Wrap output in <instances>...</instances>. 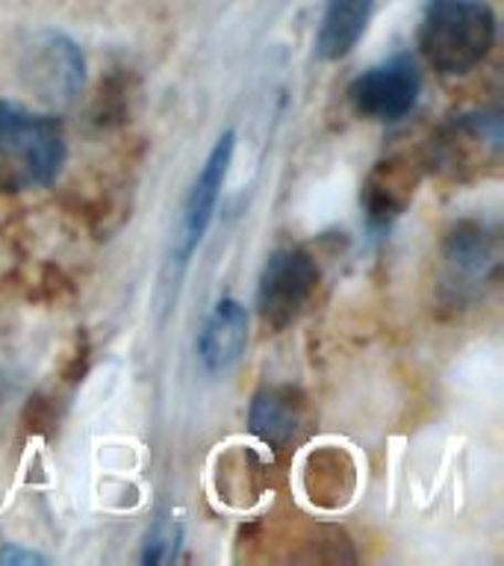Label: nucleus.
I'll return each instance as SVG.
<instances>
[{
  "label": "nucleus",
  "mask_w": 504,
  "mask_h": 566,
  "mask_svg": "<svg viewBox=\"0 0 504 566\" xmlns=\"http://www.w3.org/2000/svg\"><path fill=\"white\" fill-rule=\"evenodd\" d=\"M493 44L495 12L486 0H433L419 27V51L445 77L477 69Z\"/></svg>",
  "instance_id": "f03ea898"
},
{
  "label": "nucleus",
  "mask_w": 504,
  "mask_h": 566,
  "mask_svg": "<svg viewBox=\"0 0 504 566\" xmlns=\"http://www.w3.org/2000/svg\"><path fill=\"white\" fill-rule=\"evenodd\" d=\"M371 18V0H327L322 27L316 35V51L322 60H343L366 33Z\"/></svg>",
  "instance_id": "1a4fd4ad"
},
{
  "label": "nucleus",
  "mask_w": 504,
  "mask_h": 566,
  "mask_svg": "<svg viewBox=\"0 0 504 566\" xmlns=\"http://www.w3.org/2000/svg\"><path fill=\"white\" fill-rule=\"evenodd\" d=\"M248 343V313L237 298H221L207 316L198 336V357L203 369L219 375L228 371L245 352Z\"/></svg>",
  "instance_id": "0eeeda50"
},
{
  "label": "nucleus",
  "mask_w": 504,
  "mask_h": 566,
  "mask_svg": "<svg viewBox=\"0 0 504 566\" xmlns=\"http://www.w3.org/2000/svg\"><path fill=\"white\" fill-rule=\"evenodd\" d=\"M419 71L410 56H392L375 69L363 71L348 86V104L369 122H398L419 101Z\"/></svg>",
  "instance_id": "20e7f679"
},
{
  "label": "nucleus",
  "mask_w": 504,
  "mask_h": 566,
  "mask_svg": "<svg viewBox=\"0 0 504 566\" xmlns=\"http://www.w3.org/2000/svg\"><path fill=\"white\" fill-rule=\"evenodd\" d=\"M449 260L460 272L484 277L495 265V239L481 224L463 221L449 237Z\"/></svg>",
  "instance_id": "9b49d317"
},
{
  "label": "nucleus",
  "mask_w": 504,
  "mask_h": 566,
  "mask_svg": "<svg viewBox=\"0 0 504 566\" xmlns=\"http://www.w3.org/2000/svg\"><path fill=\"white\" fill-rule=\"evenodd\" d=\"M318 265L301 248H281L269 256L260 290H256V310L263 325L272 331L290 327L307 310L309 298L316 295Z\"/></svg>",
  "instance_id": "7ed1b4c3"
},
{
  "label": "nucleus",
  "mask_w": 504,
  "mask_h": 566,
  "mask_svg": "<svg viewBox=\"0 0 504 566\" xmlns=\"http://www.w3.org/2000/svg\"><path fill=\"white\" fill-rule=\"evenodd\" d=\"M65 163V133L53 115L0 101V192L51 186Z\"/></svg>",
  "instance_id": "f257e3e1"
},
{
  "label": "nucleus",
  "mask_w": 504,
  "mask_h": 566,
  "mask_svg": "<svg viewBox=\"0 0 504 566\" xmlns=\"http://www.w3.org/2000/svg\"><path fill=\"white\" fill-rule=\"evenodd\" d=\"M416 177L401 163H378L366 186H363V207L371 224L387 228L389 221L398 219L407 201L413 198Z\"/></svg>",
  "instance_id": "9d476101"
},
{
  "label": "nucleus",
  "mask_w": 504,
  "mask_h": 566,
  "mask_svg": "<svg viewBox=\"0 0 504 566\" xmlns=\"http://www.w3.org/2000/svg\"><path fill=\"white\" fill-rule=\"evenodd\" d=\"M233 148H237V133L228 130L224 136H219L216 148L210 150V157L203 163L201 175L195 177L192 189L186 195L183 216H180V228H177V263H186L195 254V248L201 245L203 233L210 228L221 186L228 177L230 159H233Z\"/></svg>",
  "instance_id": "423d86ee"
},
{
  "label": "nucleus",
  "mask_w": 504,
  "mask_h": 566,
  "mask_svg": "<svg viewBox=\"0 0 504 566\" xmlns=\"http://www.w3.org/2000/svg\"><path fill=\"white\" fill-rule=\"evenodd\" d=\"M0 564H44L42 555H35V552H30V548H18V546H7L3 552H0Z\"/></svg>",
  "instance_id": "ddd939ff"
},
{
  "label": "nucleus",
  "mask_w": 504,
  "mask_h": 566,
  "mask_svg": "<svg viewBox=\"0 0 504 566\" xmlns=\"http://www.w3.org/2000/svg\"><path fill=\"white\" fill-rule=\"evenodd\" d=\"M251 431L272 449H283L295 437L301 422L298 392L290 387H265L251 401Z\"/></svg>",
  "instance_id": "6e6552de"
},
{
  "label": "nucleus",
  "mask_w": 504,
  "mask_h": 566,
  "mask_svg": "<svg viewBox=\"0 0 504 566\" xmlns=\"http://www.w3.org/2000/svg\"><path fill=\"white\" fill-rule=\"evenodd\" d=\"M183 539V528L175 520H159L145 537V548H141V560L145 564H168L175 560L177 548Z\"/></svg>",
  "instance_id": "f8f14e48"
},
{
  "label": "nucleus",
  "mask_w": 504,
  "mask_h": 566,
  "mask_svg": "<svg viewBox=\"0 0 504 566\" xmlns=\"http://www.w3.org/2000/svg\"><path fill=\"white\" fill-rule=\"evenodd\" d=\"M24 77L42 101L65 106L83 92L86 60L69 35L44 33L35 39L30 53H27Z\"/></svg>",
  "instance_id": "39448f33"
}]
</instances>
